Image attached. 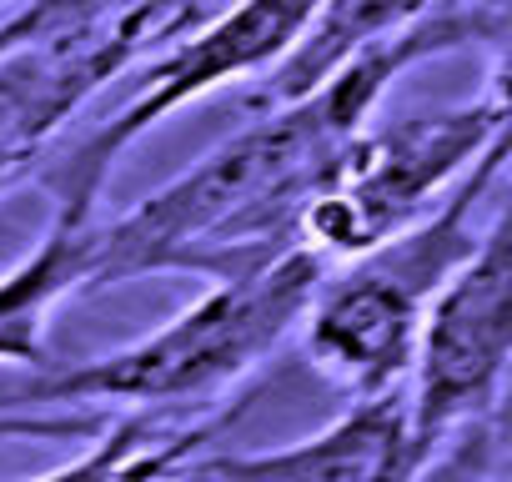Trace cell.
Returning <instances> with one entry per match:
<instances>
[{
    "instance_id": "obj_1",
    "label": "cell",
    "mask_w": 512,
    "mask_h": 482,
    "mask_svg": "<svg viewBox=\"0 0 512 482\" xmlns=\"http://www.w3.org/2000/svg\"><path fill=\"white\" fill-rule=\"evenodd\" d=\"M477 36H502V11L437 6L382 46L347 61L307 101L277 106L251 121L156 196L96 231L91 287H116L146 272H196L236 282L297 252V221L322 191L342 151L367 131L382 91Z\"/></svg>"
},
{
    "instance_id": "obj_2",
    "label": "cell",
    "mask_w": 512,
    "mask_h": 482,
    "mask_svg": "<svg viewBox=\"0 0 512 482\" xmlns=\"http://www.w3.org/2000/svg\"><path fill=\"white\" fill-rule=\"evenodd\" d=\"M327 262L312 252H287L272 267L216 282L196 307L156 327L151 337L91 357L81 367H56L26 387L0 392V412H36V402H131V407H191L246 377L292 327H302Z\"/></svg>"
},
{
    "instance_id": "obj_3",
    "label": "cell",
    "mask_w": 512,
    "mask_h": 482,
    "mask_svg": "<svg viewBox=\"0 0 512 482\" xmlns=\"http://www.w3.org/2000/svg\"><path fill=\"white\" fill-rule=\"evenodd\" d=\"M502 166H507V141L482 151L477 166L457 181V191L417 226L387 236L382 247L322 277L302 317L307 352L337 387L357 392V402L397 392V382L407 377L427 307L477 257L487 236L477 231V206L502 181Z\"/></svg>"
},
{
    "instance_id": "obj_4",
    "label": "cell",
    "mask_w": 512,
    "mask_h": 482,
    "mask_svg": "<svg viewBox=\"0 0 512 482\" xmlns=\"http://www.w3.org/2000/svg\"><path fill=\"white\" fill-rule=\"evenodd\" d=\"M497 141H507L502 86L452 111L402 116L382 131H362L307 201L297 221V252H312L317 262H352L382 247L387 236L417 226L432 211V196L467 176Z\"/></svg>"
},
{
    "instance_id": "obj_5",
    "label": "cell",
    "mask_w": 512,
    "mask_h": 482,
    "mask_svg": "<svg viewBox=\"0 0 512 482\" xmlns=\"http://www.w3.org/2000/svg\"><path fill=\"white\" fill-rule=\"evenodd\" d=\"M201 21L196 0H131L121 11L81 0L66 21L0 56V191L46 156L56 131L96 91L146 56L156 61Z\"/></svg>"
},
{
    "instance_id": "obj_6",
    "label": "cell",
    "mask_w": 512,
    "mask_h": 482,
    "mask_svg": "<svg viewBox=\"0 0 512 482\" xmlns=\"http://www.w3.org/2000/svg\"><path fill=\"white\" fill-rule=\"evenodd\" d=\"M507 352H512V257H507V226L497 211L477 257L427 307L412 347L407 422L422 467L457 427L497 407Z\"/></svg>"
},
{
    "instance_id": "obj_7",
    "label": "cell",
    "mask_w": 512,
    "mask_h": 482,
    "mask_svg": "<svg viewBox=\"0 0 512 482\" xmlns=\"http://www.w3.org/2000/svg\"><path fill=\"white\" fill-rule=\"evenodd\" d=\"M317 11L322 0H236L231 11L201 21L146 66L141 91L91 141L76 146L71 166L111 176L116 156L131 141H141L151 126H161L171 111H181L186 101H201L246 76H272L312 31Z\"/></svg>"
},
{
    "instance_id": "obj_8",
    "label": "cell",
    "mask_w": 512,
    "mask_h": 482,
    "mask_svg": "<svg viewBox=\"0 0 512 482\" xmlns=\"http://www.w3.org/2000/svg\"><path fill=\"white\" fill-rule=\"evenodd\" d=\"M221 482H412L422 472L407 397L382 392L362 397L317 437L282 447V452H251V457H216L201 467Z\"/></svg>"
},
{
    "instance_id": "obj_9",
    "label": "cell",
    "mask_w": 512,
    "mask_h": 482,
    "mask_svg": "<svg viewBox=\"0 0 512 482\" xmlns=\"http://www.w3.org/2000/svg\"><path fill=\"white\" fill-rule=\"evenodd\" d=\"M106 176L81 171V166H61L56 176V216L41 236V247L0 277V362H41L46 352V322L56 312V302H66L71 292L91 287V267H96V196H101Z\"/></svg>"
},
{
    "instance_id": "obj_10",
    "label": "cell",
    "mask_w": 512,
    "mask_h": 482,
    "mask_svg": "<svg viewBox=\"0 0 512 482\" xmlns=\"http://www.w3.org/2000/svg\"><path fill=\"white\" fill-rule=\"evenodd\" d=\"M422 11H432L427 0H322V11H317L312 31L297 41V51L272 76L256 81V106L277 111V106L307 101L347 61H357L362 51L382 46L387 36L412 26Z\"/></svg>"
},
{
    "instance_id": "obj_11",
    "label": "cell",
    "mask_w": 512,
    "mask_h": 482,
    "mask_svg": "<svg viewBox=\"0 0 512 482\" xmlns=\"http://www.w3.org/2000/svg\"><path fill=\"white\" fill-rule=\"evenodd\" d=\"M196 437L201 432H176L161 417H126L71 467H56L36 482H161L196 447Z\"/></svg>"
},
{
    "instance_id": "obj_12",
    "label": "cell",
    "mask_w": 512,
    "mask_h": 482,
    "mask_svg": "<svg viewBox=\"0 0 512 482\" xmlns=\"http://www.w3.org/2000/svg\"><path fill=\"white\" fill-rule=\"evenodd\" d=\"M76 6H81V0H26L21 11H11L6 21H0V56L16 51V46L31 41V36H41V31H51V26L66 21Z\"/></svg>"
},
{
    "instance_id": "obj_13",
    "label": "cell",
    "mask_w": 512,
    "mask_h": 482,
    "mask_svg": "<svg viewBox=\"0 0 512 482\" xmlns=\"http://www.w3.org/2000/svg\"><path fill=\"white\" fill-rule=\"evenodd\" d=\"M96 432V417H76V412H0V437H86Z\"/></svg>"
}]
</instances>
